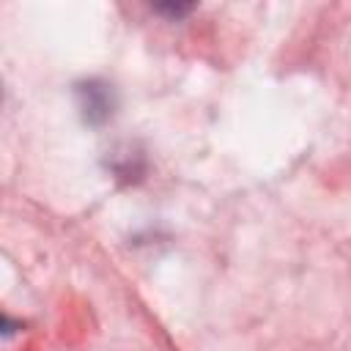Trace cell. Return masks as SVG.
I'll return each instance as SVG.
<instances>
[{
	"instance_id": "1",
	"label": "cell",
	"mask_w": 351,
	"mask_h": 351,
	"mask_svg": "<svg viewBox=\"0 0 351 351\" xmlns=\"http://www.w3.org/2000/svg\"><path fill=\"white\" fill-rule=\"evenodd\" d=\"M77 96H80V107H82V112H85V118L90 123H101V121L110 118V112H112V96H110V88L104 82L90 80V82L80 85Z\"/></svg>"
},
{
	"instance_id": "2",
	"label": "cell",
	"mask_w": 351,
	"mask_h": 351,
	"mask_svg": "<svg viewBox=\"0 0 351 351\" xmlns=\"http://www.w3.org/2000/svg\"><path fill=\"white\" fill-rule=\"evenodd\" d=\"M156 11L170 14V16H184L186 11H192V5H178V3H167V5H156Z\"/></svg>"
}]
</instances>
